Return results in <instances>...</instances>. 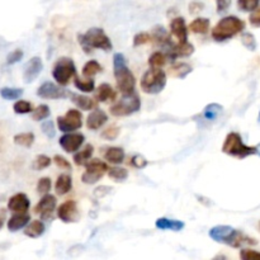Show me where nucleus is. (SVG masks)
<instances>
[{
  "label": "nucleus",
  "instance_id": "nucleus-1",
  "mask_svg": "<svg viewBox=\"0 0 260 260\" xmlns=\"http://www.w3.org/2000/svg\"><path fill=\"white\" fill-rule=\"evenodd\" d=\"M210 238L215 240L216 243H222L233 248H240L243 245H256L258 241L250 236L245 235L241 231L231 228L228 225H218L215 226L208 233Z\"/></svg>",
  "mask_w": 260,
  "mask_h": 260
},
{
  "label": "nucleus",
  "instance_id": "nucleus-2",
  "mask_svg": "<svg viewBox=\"0 0 260 260\" xmlns=\"http://www.w3.org/2000/svg\"><path fill=\"white\" fill-rule=\"evenodd\" d=\"M113 73L116 78L117 88L122 94H129L135 91L136 79L127 65V60L123 53H114L113 56Z\"/></svg>",
  "mask_w": 260,
  "mask_h": 260
},
{
  "label": "nucleus",
  "instance_id": "nucleus-3",
  "mask_svg": "<svg viewBox=\"0 0 260 260\" xmlns=\"http://www.w3.org/2000/svg\"><path fill=\"white\" fill-rule=\"evenodd\" d=\"M78 41L86 55L91 53L94 50L111 51L113 48L112 41L109 40L107 33L98 27H93L83 35H78Z\"/></svg>",
  "mask_w": 260,
  "mask_h": 260
},
{
  "label": "nucleus",
  "instance_id": "nucleus-4",
  "mask_svg": "<svg viewBox=\"0 0 260 260\" xmlns=\"http://www.w3.org/2000/svg\"><path fill=\"white\" fill-rule=\"evenodd\" d=\"M245 28V22L235 15H229L218 20L217 24L212 29V38L216 42H223L234 36L241 33Z\"/></svg>",
  "mask_w": 260,
  "mask_h": 260
},
{
  "label": "nucleus",
  "instance_id": "nucleus-5",
  "mask_svg": "<svg viewBox=\"0 0 260 260\" xmlns=\"http://www.w3.org/2000/svg\"><path fill=\"white\" fill-rule=\"evenodd\" d=\"M222 152L229 156L238 157V159H245L251 155L258 154V147L248 146L243 142L240 134L238 132H230L226 136L225 142L222 145Z\"/></svg>",
  "mask_w": 260,
  "mask_h": 260
},
{
  "label": "nucleus",
  "instance_id": "nucleus-6",
  "mask_svg": "<svg viewBox=\"0 0 260 260\" xmlns=\"http://www.w3.org/2000/svg\"><path fill=\"white\" fill-rule=\"evenodd\" d=\"M167 74L161 69H150L141 78V90L146 94H159L167 86Z\"/></svg>",
  "mask_w": 260,
  "mask_h": 260
},
{
  "label": "nucleus",
  "instance_id": "nucleus-7",
  "mask_svg": "<svg viewBox=\"0 0 260 260\" xmlns=\"http://www.w3.org/2000/svg\"><path fill=\"white\" fill-rule=\"evenodd\" d=\"M141 108V99L137 93L122 94V98L111 107V114L114 117H127L136 113Z\"/></svg>",
  "mask_w": 260,
  "mask_h": 260
},
{
  "label": "nucleus",
  "instance_id": "nucleus-8",
  "mask_svg": "<svg viewBox=\"0 0 260 260\" xmlns=\"http://www.w3.org/2000/svg\"><path fill=\"white\" fill-rule=\"evenodd\" d=\"M76 75V68L70 57H61L55 62L52 69V76L56 83L61 86H66L71 78Z\"/></svg>",
  "mask_w": 260,
  "mask_h": 260
},
{
  "label": "nucleus",
  "instance_id": "nucleus-9",
  "mask_svg": "<svg viewBox=\"0 0 260 260\" xmlns=\"http://www.w3.org/2000/svg\"><path fill=\"white\" fill-rule=\"evenodd\" d=\"M86 170L81 175V182L84 184H95L108 172V165L99 159L89 160L85 164Z\"/></svg>",
  "mask_w": 260,
  "mask_h": 260
},
{
  "label": "nucleus",
  "instance_id": "nucleus-10",
  "mask_svg": "<svg viewBox=\"0 0 260 260\" xmlns=\"http://www.w3.org/2000/svg\"><path fill=\"white\" fill-rule=\"evenodd\" d=\"M83 126V114L79 109H70L66 112L65 116L57 118V127L61 132H75Z\"/></svg>",
  "mask_w": 260,
  "mask_h": 260
},
{
  "label": "nucleus",
  "instance_id": "nucleus-11",
  "mask_svg": "<svg viewBox=\"0 0 260 260\" xmlns=\"http://www.w3.org/2000/svg\"><path fill=\"white\" fill-rule=\"evenodd\" d=\"M84 141H85V136L83 134H79V132H66L58 139L61 149L68 154L78 151L83 146Z\"/></svg>",
  "mask_w": 260,
  "mask_h": 260
},
{
  "label": "nucleus",
  "instance_id": "nucleus-12",
  "mask_svg": "<svg viewBox=\"0 0 260 260\" xmlns=\"http://www.w3.org/2000/svg\"><path fill=\"white\" fill-rule=\"evenodd\" d=\"M56 206H57V200H56L55 196L47 193V194L42 196V198L35 206L33 211H35L36 215H40L42 220H51L56 210Z\"/></svg>",
  "mask_w": 260,
  "mask_h": 260
},
{
  "label": "nucleus",
  "instance_id": "nucleus-13",
  "mask_svg": "<svg viewBox=\"0 0 260 260\" xmlns=\"http://www.w3.org/2000/svg\"><path fill=\"white\" fill-rule=\"evenodd\" d=\"M69 93H70V91L65 90L61 85L51 83V81H45L37 90V95L40 96V98L51 99V101L66 98V96L69 95Z\"/></svg>",
  "mask_w": 260,
  "mask_h": 260
},
{
  "label": "nucleus",
  "instance_id": "nucleus-14",
  "mask_svg": "<svg viewBox=\"0 0 260 260\" xmlns=\"http://www.w3.org/2000/svg\"><path fill=\"white\" fill-rule=\"evenodd\" d=\"M193 53H194V46L188 42V41L177 43L173 42L169 47L165 48V55L172 61L177 60L178 57H189Z\"/></svg>",
  "mask_w": 260,
  "mask_h": 260
},
{
  "label": "nucleus",
  "instance_id": "nucleus-15",
  "mask_svg": "<svg viewBox=\"0 0 260 260\" xmlns=\"http://www.w3.org/2000/svg\"><path fill=\"white\" fill-rule=\"evenodd\" d=\"M57 217L65 223H73L78 221L79 210L75 201H66L57 208Z\"/></svg>",
  "mask_w": 260,
  "mask_h": 260
},
{
  "label": "nucleus",
  "instance_id": "nucleus-16",
  "mask_svg": "<svg viewBox=\"0 0 260 260\" xmlns=\"http://www.w3.org/2000/svg\"><path fill=\"white\" fill-rule=\"evenodd\" d=\"M42 70V60H41V57H38V56H35V57L30 58V60L25 63L24 71H23V81H24L25 84L33 83Z\"/></svg>",
  "mask_w": 260,
  "mask_h": 260
},
{
  "label": "nucleus",
  "instance_id": "nucleus-17",
  "mask_svg": "<svg viewBox=\"0 0 260 260\" xmlns=\"http://www.w3.org/2000/svg\"><path fill=\"white\" fill-rule=\"evenodd\" d=\"M29 198L24 193H17L8 201V210L12 212H27L29 210Z\"/></svg>",
  "mask_w": 260,
  "mask_h": 260
},
{
  "label": "nucleus",
  "instance_id": "nucleus-18",
  "mask_svg": "<svg viewBox=\"0 0 260 260\" xmlns=\"http://www.w3.org/2000/svg\"><path fill=\"white\" fill-rule=\"evenodd\" d=\"M170 32L178 40V42L188 41V27L183 17H177L170 22Z\"/></svg>",
  "mask_w": 260,
  "mask_h": 260
},
{
  "label": "nucleus",
  "instance_id": "nucleus-19",
  "mask_svg": "<svg viewBox=\"0 0 260 260\" xmlns=\"http://www.w3.org/2000/svg\"><path fill=\"white\" fill-rule=\"evenodd\" d=\"M108 122V116L102 109H94L86 118V127L91 131H96Z\"/></svg>",
  "mask_w": 260,
  "mask_h": 260
},
{
  "label": "nucleus",
  "instance_id": "nucleus-20",
  "mask_svg": "<svg viewBox=\"0 0 260 260\" xmlns=\"http://www.w3.org/2000/svg\"><path fill=\"white\" fill-rule=\"evenodd\" d=\"M30 220V216L27 212H14V215L8 220V230L10 233L24 229Z\"/></svg>",
  "mask_w": 260,
  "mask_h": 260
},
{
  "label": "nucleus",
  "instance_id": "nucleus-21",
  "mask_svg": "<svg viewBox=\"0 0 260 260\" xmlns=\"http://www.w3.org/2000/svg\"><path fill=\"white\" fill-rule=\"evenodd\" d=\"M150 35H151V41H154L155 45L161 46L164 48H168L173 43L170 36L168 35L167 30L161 25H156Z\"/></svg>",
  "mask_w": 260,
  "mask_h": 260
},
{
  "label": "nucleus",
  "instance_id": "nucleus-22",
  "mask_svg": "<svg viewBox=\"0 0 260 260\" xmlns=\"http://www.w3.org/2000/svg\"><path fill=\"white\" fill-rule=\"evenodd\" d=\"M155 226H156V229H159V230L175 231V233H178V231H182L183 229H184L185 223L179 220H170V218L167 217H160L157 218L156 222H155Z\"/></svg>",
  "mask_w": 260,
  "mask_h": 260
},
{
  "label": "nucleus",
  "instance_id": "nucleus-23",
  "mask_svg": "<svg viewBox=\"0 0 260 260\" xmlns=\"http://www.w3.org/2000/svg\"><path fill=\"white\" fill-rule=\"evenodd\" d=\"M94 98H95L96 102L106 103V102H109V101H116L117 93L108 83H103L98 86Z\"/></svg>",
  "mask_w": 260,
  "mask_h": 260
},
{
  "label": "nucleus",
  "instance_id": "nucleus-24",
  "mask_svg": "<svg viewBox=\"0 0 260 260\" xmlns=\"http://www.w3.org/2000/svg\"><path fill=\"white\" fill-rule=\"evenodd\" d=\"M69 95L71 96V102L83 111H91V109L96 108V101H94L93 98L75 93H69Z\"/></svg>",
  "mask_w": 260,
  "mask_h": 260
},
{
  "label": "nucleus",
  "instance_id": "nucleus-25",
  "mask_svg": "<svg viewBox=\"0 0 260 260\" xmlns=\"http://www.w3.org/2000/svg\"><path fill=\"white\" fill-rule=\"evenodd\" d=\"M71 188H73V179H71L70 175L61 174L55 183L56 194L58 196L68 194V193L71 190Z\"/></svg>",
  "mask_w": 260,
  "mask_h": 260
},
{
  "label": "nucleus",
  "instance_id": "nucleus-26",
  "mask_svg": "<svg viewBox=\"0 0 260 260\" xmlns=\"http://www.w3.org/2000/svg\"><path fill=\"white\" fill-rule=\"evenodd\" d=\"M104 159L111 164H121L124 161V150L122 147H108L104 152Z\"/></svg>",
  "mask_w": 260,
  "mask_h": 260
},
{
  "label": "nucleus",
  "instance_id": "nucleus-27",
  "mask_svg": "<svg viewBox=\"0 0 260 260\" xmlns=\"http://www.w3.org/2000/svg\"><path fill=\"white\" fill-rule=\"evenodd\" d=\"M46 231V226L42 221H32L29 225L25 226V230H24V235L28 236V238H32V239H37L40 236H42Z\"/></svg>",
  "mask_w": 260,
  "mask_h": 260
},
{
  "label": "nucleus",
  "instance_id": "nucleus-28",
  "mask_svg": "<svg viewBox=\"0 0 260 260\" xmlns=\"http://www.w3.org/2000/svg\"><path fill=\"white\" fill-rule=\"evenodd\" d=\"M94 154V147L91 145H86L83 150L80 151H75L74 154V162H75L78 167H83L85 165L89 160L91 159Z\"/></svg>",
  "mask_w": 260,
  "mask_h": 260
},
{
  "label": "nucleus",
  "instance_id": "nucleus-29",
  "mask_svg": "<svg viewBox=\"0 0 260 260\" xmlns=\"http://www.w3.org/2000/svg\"><path fill=\"white\" fill-rule=\"evenodd\" d=\"M210 19L207 18H196L192 23L189 24V29L196 35H206L210 30Z\"/></svg>",
  "mask_w": 260,
  "mask_h": 260
},
{
  "label": "nucleus",
  "instance_id": "nucleus-30",
  "mask_svg": "<svg viewBox=\"0 0 260 260\" xmlns=\"http://www.w3.org/2000/svg\"><path fill=\"white\" fill-rule=\"evenodd\" d=\"M192 71H193L192 66L188 65V63H185V62L174 63V65L170 66V69H169L170 75L175 76V78H178V79H184L185 76L189 75Z\"/></svg>",
  "mask_w": 260,
  "mask_h": 260
},
{
  "label": "nucleus",
  "instance_id": "nucleus-31",
  "mask_svg": "<svg viewBox=\"0 0 260 260\" xmlns=\"http://www.w3.org/2000/svg\"><path fill=\"white\" fill-rule=\"evenodd\" d=\"M74 85L83 93H91L95 89V81L91 78L81 79L79 76H74Z\"/></svg>",
  "mask_w": 260,
  "mask_h": 260
},
{
  "label": "nucleus",
  "instance_id": "nucleus-32",
  "mask_svg": "<svg viewBox=\"0 0 260 260\" xmlns=\"http://www.w3.org/2000/svg\"><path fill=\"white\" fill-rule=\"evenodd\" d=\"M103 70L101 66V63L95 60H90L83 66V70H81V74H83L84 78H93L96 74L101 73Z\"/></svg>",
  "mask_w": 260,
  "mask_h": 260
},
{
  "label": "nucleus",
  "instance_id": "nucleus-33",
  "mask_svg": "<svg viewBox=\"0 0 260 260\" xmlns=\"http://www.w3.org/2000/svg\"><path fill=\"white\" fill-rule=\"evenodd\" d=\"M35 135L32 132H22V134H18L14 136V144L18 146L23 147H30L35 144Z\"/></svg>",
  "mask_w": 260,
  "mask_h": 260
},
{
  "label": "nucleus",
  "instance_id": "nucleus-34",
  "mask_svg": "<svg viewBox=\"0 0 260 260\" xmlns=\"http://www.w3.org/2000/svg\"><path fill=\"white\" fill-rule=\"evenodd\" d=\"M221 113H222V106L218 103H211L203 111V117L208 121H215Z\"/></svg>",
  "mask_w": 260,
  "mask_h": 260
},
{
  "label": "nucleus",
  "instance_id": "nucleus-35",
  "mask_svg": "<svg viewBox=\"0 0 260 260\" xmlns=\"http://www.w3.org/2000/svg\"><path fill=\"white\" fill-rule=\"evenodd\" d=\"M168 57L165 55V52H161V51H156V52L152 53L149 57V65L151 66L152 69H161L162 66L167 63Z\"/></svg>",
  "mask_w": 260,
  "mask_h": 260
},
{
  "label": "nucleus",
  "instance_id": "nucleus-36",
  "mask_svg": "<svg viewBox=\"0 0 260 260\" xmlns=\"http://www.w3.org/2000/svg\"><path fill=\"white\" fill-rule=\"evenodd\" d=\"M23 95V89L19 88H5L0 89V96L5 101H15V99L20 98Z\"/></svg>",
  "mask_w": 260,
  "mask_h": 260
},
{
  "label": "nucleus",
  "instance_id": "nucleus-37",
  "mask_svg": "<svg viewBox=\"0 0 260 260\" xmlns=\"http://www.w3.org/2000/svg\"><path fill=\"white\" fill-rule=\"evenodd\" d=\"M108 177L111 179L116 180V182H124L128 177V172L127 169L122 167H113V168H109L108 169Z\"/></svg>",
  "mask_w": 260,
  "mask_h": 260
},
{
  "label": "nucleus",
  "instance_id": "nucleus-38",
  "mask_svg": "<svg viewBox=\"0 0 260 260\" xmlns=\"http://www.w3.org/2000/svg\"><path fill=\"white\" fill-rule=\"evenodd\" d=\"M50 114H51L50 107L46 106V104H40L37 108L33 109L32 119L33 121H43V119L48 118Z\"/></svg>",
  "mask_w": 260,
  "mask_h": 260
},
{
  "label": "nucleus",
  "instance_id": "nucleus-39",
  "mask_svg": "<svg viewBox=\"0 0 260 260\" xmlns=\"http://www.w3.org/2000/svg\"><path fill=\"white\" fill-rule=\"evenodd\" d=\"M13 109H14V112L17 114H27L33 112V106L32 103H29L27 101H18L13 106Z\"/></svg>",
  "mask_w": 260,
  "mask_h": 260
},
{
  "label": "nucleus",
  "instance_id": "nucleus-40",
  "mask_svg": "<svg viewBox=\"0 0 260 260\" xmlns=\"http://www.w3.org/2000/svg\"><path fill=\"white\" fill-rule=\"evenodd\" d=\"M260 0H238V8L241 12H253L259 7Z\"/></svg>",
  "mask_w": 260,
  "mask_h": 260
},
{
  "label": "nucleus",
  "instance_id": "nucleus-41",
  "mask_svg": "<svg viewBox=\"0 0 260 260\" xmlns=\"http://www.w3.org/2000/svg\"><path fill=\"white\" fill-rule=\"evenodd\" d=\"M50 164H51V159L47 156V155H38V156L35 159V161H33L32 168L35 170H43L47 167H50Z\"/></svg>",
  "mask_w": 260,
  "mask_h": 260
},
{
  "label": "nucleus",
  "instance_id": "nucleus-42",
  "mask_svg": "<svg viewBox=\"0 0 260 260\" xmlns=\"http://www.w3.org/2000/svg\"><path fill=\"white\" fill-rule=\"evenodd\" d=\"M51 185H52V183H51L50 178L48 177L41 178L40 182L37 183V192L40 193L41 196L47 194V193H50Z\"/></svg>",
  "mask_w": 260,
  "mask_h": 260
},
{
  "label": "nucleus",
  "instance_id": "nucleus-43",
  "mask_svg": "<svg viewBox=\"0 0 260 260\" xmlns=\"http://www.w3.org/2000/svg\"><path fill=\"white\" fill-rule=\"evenodd\" d=\"M119 135V128L117 126H109L102 132V139L108 140V141H113L118 137Z\"/></svg>",
  "mask_w": 260,
  "mask_h": 260
},
{
  "label": "nucleus",
  "instance_id": "nucleus-44",
  "mask_svg": "<svg viewBox=\"0 0 260 260\" xmlns=\"http://www.w3.org/2000/svg\"><path fill=\"white\" fill-rule=\"evenodd\" d=\"M41 129H42V132L48 137V139H53V137L56 136V127L51 119L43 122L42 126H41Z\"/></svg>",
  "mask_w": 260,
  "mask_h": 260
},
{
  "label": "nucleus",
  "instance_id": "nucleus-45",
  "mask_svg": "<svg viewBox=\"0 0 260 260\" xmlns=\"http://www.w3.org/2000/svg\"><path fill=\"white\" fill-rule=\"evenodd\" d=\"M241 42H243V45L245 46L248 50L254 51L256 48V41L251 33H244V35L241 36Z\"/></svg>",
  "mask_w": 260,
  "mask_h": 260
},
{
  "label": "nucleus",
  "instance_id": "nucleus-46",
  "mask_svg": "<svg viewBox=\"0 0 260 260\" xmlns=\"http://www.w3.org/2000/svg\"><path fill=\"white\" fill-rule=\"evenodd\" d=\"M151 41V35L147 32H141V33H137L136 36L134 37V46L135 47H139V46L142 45H146Z\"/></svg>",
  "mask_w": 260,
  "mask_h": 260
},
{
  "label": "nucleus",
  "instance_id": "nucleus-47",
  "mask_svg": "<svg viewBox=\"0 0 260 260\" xmlns=\"http://www.w3.org/2000/svg\"><path fill=\"white\" fill-rule=\"evenodd\" d=\"M23 56H24L23 51L20 50V48H17V50L12 51V52L7 56V63L8 65H14V63L19 62V61L22 60Z\"/></svg>",
  "mask_w": 260,
  "mask_h": 260
},
{
  "label": "nucleus",
  "instance_id": "nucleus-48",
  "mask_svg": "<svg viewBox=\"0 0 260 260\" xmlns=\"http://www.w3.org/2000/svg\"><path fill=\"white\" fill-rule=\"evenodd\" d=\"M129 164L134 168H136V169H144V168L147 167L149 162H147V160L145 159L144 156H141V155H135V156H132Z\"/></svg>",
  "mask_w": 260,
  "mask_h": 260
},
{
  "label": "nucleus",
  "instance_id": "nucleus-49",
  "mask_svg": "<svg viewBox=\"0 0 260 260\" xmlns=\"http://www.w3.org/2000/svg\"><path fill=\"white\" fill-rule=\"evenodd\" d=\"M240 258L243 260L260 259V253L259 251L251 250V249H243V250L240 251Z\"/></svg>",
  "mask_w": 260,
  "mask_h": 260
},
{
  "label": "nucleus",
  "instance_id": "nucleus-50",
  "mask_svg": "<svg viewBox=\"0 0 260 260\" xmlns=\"http://www.w3.org/2000/svg\"><path fill=\"white\" fill-rule=\"evenodd\" d=\"M53 162H55L56 167H58L60 169H71L70 162H69L65 157L61 156V155H55V157H53Z\"/></svg>",
  "mask_w": 260,
  "mask_h": 260
},
{
  "label": "nucleus",
  "instance_id": "nucleus-51",
  "mask_svg": "<svg viewBox=\"0 0 260 260\" xmlns=\"http://www.w3.org/2000/svg\"><path fill=\"white\" fill-rule=\"evenodd\" d=\"M231 5V0H216V8H217L218 14L228 12Z\"/></svg>",
  "mask_w": 260,
  "mask_h": 260
},
{
  "label": "nucleus",
  "instance_id": "nucleus-52",
  "mask_svg": "<svg viewBox=\"0 0 260 260\" xmlns=\"http://www.w3.org/2000/svg\"><path fill=\"white\" fill-rule=\"evenodd\" d=\"M249 22H250L251 25L254 27L260 28V8H256L255 10H253L249 17Z\"/></svg>",
  "mask_w": 260,
  "mask_h": 260
},
{
  "label": "nucleus",
  "instance_id": "nucleus-53",
  "mask_svg": "<svg viewBox=\"0 0 260 260\" xmlns=\"http://www.w3.org/2000/svg\"><path fill=\"white\" fill-rule=\"evenodd\" d=\"M203 4L200 2H192L189 4V12L192 13V14H196V13L201 12V10H203Z\"/></svg>",
  "mask_w": 260,
  "mask_h": 260
},
{
  "label": "nucleus",
  "instance_id": "nucleus-54",
  "mask_svg": "<svg viewBox=\"0 0 260 260\" xmlns=\"http://www.w3.org/2000/svg\"><path fill=\"white\" fill-rule=\"evenodd\" d=\"M3 225H4V212L0 211V230H2Z\"/></svg>",
  "mask_w": 260,
  "mask_h": 260
},
{
  "label": "nucleus",
  "instance_id": "nucleus-55",
  "mask_svg": "<svg viewBox=\"0 0 260 260\" xmlns=\"http://www.w3.org/2000/svg\"><path fill=\"white\" fill-rule=\"evenodd\" d=\"M258 154L260 155V145H259V146H258Z\"/></svg>",
  "mask_w": 260,
  "mask_h": 260
},
{
  "label": "nucleus",
  "instance_id": "nucleus-56",
  "mask_svg": "<svg viewBox=\"0 0 260 260\" xmlns=\"http://www.w3.org/2000/svg\"><path fill=\"white\" fill-rule=\"evenodd\" d=\"M259 119H260V113H259Z\"/></svg>",
  "mask_w": 260,
  "mask_h": 260
}]
</instances>
